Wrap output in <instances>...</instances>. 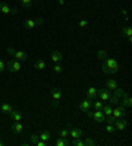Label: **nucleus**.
I'll return each instance as SVG.
<instances>
[{"label": "nucleus", "mask_w": 132, "mask_h": 146, "mask_svg": "<svg viewBox=\"0 0 132 146\" xmlns=\"http://www.w3.org/2000/svg\"><path fill=\"white\" fill-rule=\"evenodd\" d=\"M5 70V63H4L1 59H0V72H3Z\"/></svg>", "instance_id": "obj_38"}, {"label": "nucleus", "mask_w": 132, "mask_h": 146, "mask_svg": "<svg viewBox=\"0 0 132 146\" xmlns=\"http://www.w3.org/2000/svg\"><path fill=\"white\" fill-rule=\"evenodd\" d=\"M78 27H79V28H87L88 27V23L86 20H81L79 23H78Z\"/></svg>", "instance_id": "obj_35"}, {"label": "nucleus", "mask_w": 132, "mask_h": 146, "mask_svg": "<svg viewBox=\"0 0 132 146\" xmlns=\"http://www.w3.org/2000/svg\"><path fill=\"white\" fill-rule=\"evenodd\" d=\"M40 139H42V141H46V142H49L50 141V132H48V130H44L42 133H40Z\"/></svg>", "instance_id": "obj_25"}, {"label": "nucleus", "mask_w": 132, "mask_h": 146, "mask_svg": "<svg viewBox=\"0 0 132 146\" xmlns=\"http://www.w3.org/2000/svg\"><path fill=\"white\" fill-rule=\"evenodd\" d=\"M53 107H54V108L60 107V100H53Z\"/></svg>", "instance_id": "obj_39"}, {"label": "nucleus", "mask_w": 132, "mask_h": 146, "mask_svg": "<svg viewBox=\"0 0 132 146\" xmlns=\"http://www.w3.org/2000/svg\"><path fill=\"white\" fill-rule=\"evenodd\" d=\"M71 145L73 146H85V143H83V139L81 138H75L73 142H71Z\"/></svg>", "instance_id": "obj_32"}, {"label": "nucleus", "mask_w": 132, "mask_h": 146, "mask_svg": "<svg viewBox=\"0 0 132 146\" xmlns=\"http://www.w3.org/2000/svg\"><path fill=\"white\" fill-rule=\"evenodd\" d=\"M122 36L123 37H128V38H131V36H132V29H131V27H124L122 29Z\"/></svg>", "instance_id": "obj_26"}, {"label": "nucleus", "mask_w": 132, "mask_h": 146, "mask_svg": "<svg viewBox=\"0 0 132 146\" xmlns=\"http://www.w3.org/2000/svg\"><path fill=\"white\" fill-rule=\"evenodd\" d=\"M17 12V8H12V13H16Z\"/></svg>", "instance_id": "obj_43"}, {"label": "nucleus", "mask_w": 132, "mask_h": 146, "mask_svg": "<svg viewBox=\"0 0 132 146\" xmlns=\"http://www.w3.org/2000/svg\"><path fill=\"white\" fill-rule=\"evenodd\" d=\"M96 55H98V58L101 59L102 62H105L106 59L109 58V53H107L106 50H98L96 51Z\"/></svg>", "instance_id": "obj_24"}, {"label": "nucleus", "mask_w": 132, "mask_h": 146, "mask_svg": "<svg viewBox=\"0 0 132 146\" xmlns=\"http://www.w3.org/2000/svg\"><path fill=\"white\" fill-rule=\"evenodd\" d=\"M110 95H111V92H110V90L107 88H101L98 90V96L101 98L102 102H107L110 98Z\"/></svg>", "instance_id": "obj_11"}, {"label": "nucleus", "mask_w": 132, "mask_h": 146, "mask_svg": "<svg viewBox=\"0 0 132 146\" xmlns=\"http://www.w3.org/2000/svg\"><path fill=\"white\" fill-rule=\"evenodd\" d=\"M33 67L36 70H45L46 68V63H45L44 59H37V61L33 63Z\"/></svg>", "instance_id": "obj_18"}, {"label": "nucleus", "mask_w": 132, "mask_h": 146, "mask_svg": "<svg viewBox=\"0 0 132 146\" xmlns=\"http://www.w3.org/2000/svg\"><path fill=\"white\" fill-rule=\"evenodd\" d=\"M114 125H115V128L118 130H124L125 126H127V121L124 120V117H123V119H116L115 121H114Z\"/></svg>", "instance_id": "obj_12"}, {"label": "nucleus", "mask_w": 132, "mask_h": 146, "mask_svg": "<svg viewBox=\"0 0 132 146\" xmlns=\"http://www.w3.org/2000/svg\"><path fill=\"white\" fill-rule=\"evenodd\" d=\"M107 102H109V104H111V106H116V104L120 102V98H119V96H116L115 94H111Z\"/></svg>", "instance_id": "obj_23"}, {"label": "nucleus", "mask_w": 132, "mask_h": 146, "mask_svg": "<svg viewBox=\"0 0 132 146\" xmlns=\"http://www.w3.org/2000/svg\"><path fill=\"white\" fill-rule=\"evenodd\" d=\"M34 145H36V146H48V142H46V141H42V139L38 138V141L34 143Z\"/></svg>", "instance_id": "obj_36"}, {"label": "nucleus", "mask_w": 132, "mask_h": 146, "mask_svg": "<svg viewBox=\"0 0 132 146\" xmlns=\"http://www.w3.org/2000/svg\"><path fill=\"white\" fill-rule=\"evenodd\" d=\"M38 138H40V137H38L37 134H31V142L32 143H36L38 141Z\"/></svg>", "instance_id": "obj_37"}, {"label": "nucleus", "mask_w": 132, "mask_h": 146, "mask_svg": "<svg viewBox=\"0 0 132 146\" xmlns=\"http://www.w3.org/2000/svg\"><path fill=\"white\" fill-rule=\"evenodd\" d=\"M60 137H69V129H61L60 130Z\"/></svg>", "instance_id": "obj_34"}, {"label": "nucleus", "mask_w": 132, "mask_h": 146, "mask_svg": "<svg viewBox=\"0 0 132 146\" xmlns=\"http://www.w3.org/2000/svg\"><path fill=\"white\" fill-rule=\"evenodd\" d=\"M11 130H12V133H13L15 136H20L24 132V125L20 121H15L13 124L11 125Z\"/></svg>", "instance_id": "obj_6"}, {"label": "nucleus", "mask_w": 132, "mask_h": 146, "mask_svg": "<svg viewBox=\"0 0 132 146\" xmlns=\"http://www.w3.org/2000/svg\"><path fill=\"white\" fill-rule=\"evenodd\" d=\"M71 145V141L69 139V137H60L56 141V146H69Z\"/></svg>", "instance_id": "obj_14"}, {"label": "nucleus", "mask_w": 132, "mask_h": 146, "mask_svg": "<svg viewBox=\"0 0 132 146\" xmlns=\"http://www.w3.org/2000/svg\"><path fill=\"white\" fill-rule=\"evenodd\" d=\"M5 67H8V71L11 72H19L21 71V66L20 61H17V59H12V61H8V63H5Z\"/></svg>", "instance_id": "obj_3"}, {"label": "nucleus", "mask_w": 132, "mask_h": 146, "mask_svg": "<svg viewBox=\"0 0 132 146\" xmlns=\"http://www.w3.org/2000/svg\"><path fill=\"white\" fill-rule=\"evenodd\" d=\"M8 116L11 117V120H12V121H21V120H23V115H21L19 111H12V112H11Z\"/></svg>", "instance_id": "obj_17"}, {"label": "nucleus", "mask_w": 132, "mask_h": 146, "mask_svg": "<svg viewBox=\"0 0 132 146\" xmlns=\"http://www.w3.org/2000/svg\"><path fill=\"white\" fill-rule=\"evenodd\" d=\"M87 117H91V119H94L96 122H103L106 121V116L105 113H103V111H95V112H90V111H87Z\"/></svg>", "instance_id": "obj_4"}, {"label": "nucleus", "mask_w": 132, "mask_h": 146, "mask_svg": "<svg viewBox=\"0 0 132 146\" xmlns=\"http://www.w3.org/2000/svg\"><path fill=\"white\" fill-rule=\"evenodd\" d=\"M0 111H1L3 113H5V115H9V113L13 111V108H12V106H11V104L4 103V104H1V106H0Z\"/></svg>", "instance_id": "obj_19"}, {"label": "nucleus", "mask_w": 132, "mask_h": 146, "mask_svg": "<svg viewBox=\"0 0 132 146\" xmlns=\"http://www.w3.org/2000/svg\"><path fill=\"white\" fill-rule=\"evenodd\" d=\"M91 108H92V100L88 98H86L85 100H82V103L79 104V111L81 112H87Z\"/></svg>", "instance_id": "obj_7"}, {"label": "nucleus", "mask_w": 132, "mask_h": 146, "mask_svg": "<svg viewBox=\"0 0 132 146\" xmlns=\"http://www.w3.org/2000/svg\"><path fill=\"white\" fill-rule=\"evenodd\" d=\"M53 71H54L56 74H61V72L64 71V67H62L60 63H54V66H53Z\"/></svg>", "instance_id": "obj_28"}, {"label": "nucleus", "mask_w": 132, "mask_h": 146, "mask_svg": "<svg viewBox=\"0 0 132 146\" xmlns=\"http://www.w3.org/2000/svg\"><path fill=\"white\" fill-rule=\"evenodd\" d=\"M122 15H123V16H127V11H125L124 8L122 9Z\"/></svg>", "instance_id": "obj_41"}, {"label": "nucleus", "mask_w": 132, "mask_h": 146, "mask_svg": "<svg viewBox=\"0 0 132 146\" xmlns=\"http://www.w3.org/2000/svg\"><path fill=\"white\" fill-rule=\"evenodd\" d=\"M33 4V0H21V5H23L25 9H29Z\"/></svg>", "instance_id": "obj_27"}, {"label": "nucleus", "mask_w": 132, "mask_h": 146, "mask_svg": "<svg viewBox=\"0 0 132 146\" xmlns=\"http://www.w3.org/2000/svg\"><path fill=\"white\" fill-rule=\"evenodd\" d=\"M92 107H94L95 111H101V109L103 108V102H95V103H92Z\"/></svg>", "instance_id": "obj_31"}, {"label": "nucleus", "mask_w": 132, "mask_h": 146, "mask_svg": "<svg viewBox=\"0 0 132 146\" xmlns=\"http://www.w3.org/2000/svg\"><path fill=\"white\" fill-rule=\"evenodd\" d=\"M86 96L88 99H91V100H95V99L98 98V90L95 88V87H90V88L86 91Z\"/></svg>", "instance_id": "obj_13"}, {"label": "nucleus", "mask_w": 132, "mask_h": 146, "mask_svg": "<svg viewBox=\"0 0 132 146\" xmlns=\"http://www.w3.org/2000/svg\"><path fill=\"white\" fill-rule=\"evenodd\" d=\"M122 102H120V106L122 107H125V108H131L132 107V100H131V96L128 95V94H123L122 98Z\"/></svg>", "instance_id": "obj_9"}, {"label": "nucleus", "mask_w": 132, "mask_h": 146, "mask_svg": "<svg viewBox=\"0 0 132 146\" xmlns=\"http://www.w3.org/2000/svg\"><path fill=\"white\" fill-rule=\"evenodd\" d=\"M115 130H116V128H115V125H114V124H107V126H106V132L110 133V134H112Z\"/></svg>", "instance_id": "obj_29"}, {"label": "nucleus", "mask_w": 132, "mask_h": 146, "mask_svg": "<svg viewBox=\"0 0 132 146\" xmlns=\"http://www.w3.org/2000/svg\"><path fill=\"white\" fill-rule=\"evenodd\" d=\"M7 53L11 55V57H13L15 59H17V61H20V62L28 61V53H25V51H23V50H15L13 48L8 46Z\"/></svg>", "instance_id": "obj_2"}, {"label": "nucleus", "mask_w": 132, "mask_h": 146, "mask_svg": "<svg viewBox=\"0 0 132 146\" xmlns=\"http://www.w3.org/2000/svg\"><path fill=\"white\" fill-rule=\"evenodd\" d=\"M36 25H37L36 24V21L32 20V19H28V20L24 21V28H25V29H34Z\"/></svg>", "instance_id": "obj_21"}, {"label": "nucleus", "mask_w": 132, "mask_h": 146, "mask_svg": "<svg viewBox=\"0 0 132 146\" xmlns=\"http://www.w3.org/2000/svg\"><path fill=\"white\" fill-rule=\"evenodd\" d=\"M69 137H71L73 139L75 138H81L82 137V129H79V128H77V126H73L71 124H69Z\"/></svg>", "instance_id": "obj_5"}, {"label": "nucleus", "mask_w": 132, "mask_h": 146, "mask_svg": "<svg viewBox=\"0 0 132 146\" xmlns=\"http://www.w3.org/2000/svg\"><path fill=\"white\" fill-rule=\"evenodd\" d=\"M58 4H60V5H64V4H65V0H58Z\"/></svg>", "instance_id": "obj_42"}, {"label": "nucleus", "mask_w": 132, "mask_h": 146, "mask_svg": "<svg viewBox=\"0 0 132 146\" xmlns=\"http://www.w3.org/2000/svg\"><path fill=\"white\" fill-rule=\"evenodd\" d=\"M0 12L4 15H9L12 13V8H9V5L5 1H0Z\"/></svg>", "instance_id": "obj_15"}, {"label": "nucleus", "mask_w": 132, "mask_h": 146, "mask_svg": "<svg viewBox=\"0 0 132 146\" xmlns=\"http://www.w3.org/2000/svg\"><path fill=\"white\" fill-rule=\"evenodd\" d=\"M102 71L105 74H116L119 71V63L114 58H107L101 66Z\"/></svg>", "instance_id": "obj_1"}, {"label": "nucleus", "mask_w": 132, "mask_h": 146, "mask_svg": "<svg viewBox=\"0 0 132 146\" xmlns=\"http://www.w3.org/2000/svg\"><path fill=\"white\" fill-rule=\"evenodd\" d=\"M50 95H52V99H53V100H60V102H61L62 94H61V91H60L58 88H53V90H52Z\"/></svg>", "instance_id": "obj_20"}, {"label": "nucleus", "mask_w": 132, "mask_h": 146, "mask_svg": "<svg viewBox=\"0 0 132 146\" xmlns=\"http://www.w3.org/2000/svg\"><path fill=\"white\" fill-rule=\"evenodd\" d=\"M34 21H36V24H37V25H42V24H44L42 19H37V20H34Z\"/></svg>", "instance_id": "obj_40"}, {"label": "nucleus", "mask_w": 132, "mask_h": 146, "mask_svg": "<svg viewBox=\"0 0 132 146\" xmlns=\"http://www.w3.org/2000/svg\"><path fill=\"white\" fill-rule=\"evenodd\" d=\"M112 94H115L116 96H119V98H122L123 94H124V91H123L122 88H119V87H118L116 90H114V91H112Z\"/></svg>", "instance_id": "obj_33"}, {"label": "nucleus", "mask_w": 132, "mask_h": 146, "mask_svg": "<svg viewBox=\"0 0 132 146\" xmlns=\"http://www.w3.org/2000/svg\"><path fill=\"white\" fill-rule=\"evenodd\" d=\"M4 145V142H3V141H0V146H3Z\"/></svg>", "instance_id": "obj_44"}, {"label": "nucleus", "mask_w": 132, "mask_h": 146, "mask_svg": "<svg viewBox=\"0 0 132 146\" xmlns=\"http://www.w3.org/2000/svg\"><path fill=\"white\" fill-rule=\"evenodd\" d=\"M83 143H85V146H94L95 145V141L91 138H88V137H86L85 139H83Z\"/></svg>", "instance_id": "obj_30"}, {"label": "nucleus", "mask_w": 132, "mask_h": 146, "mask_svg": "<svg viewBox=\"0 0 132 146\" xmlns=\"http://www.w3.org/2000/svg\"><path fill=\"white\" fill-rule=\"evenodd\" d=\"M106 88L110 90V91H114V90L118 88V83H116L115 79H109L106 82Z\"/></svg>", "instance_id": "obj_16"}, {"label": "nucleus", "mask_w": 132, "mask_h": 146, "mask_svg": "<svg viewBox=\"0 0 132 146\" xmlns=\"http://www.w3.org/2000/svg\"><path fill=\"white\" fill-rule=\"evenodd\" d=\"M50 59H52V62H53V63H61L62 59H64V55H62L61 51L54 50L50 54Z\"/></svg>", "instance_id": "obj_10"}, {"label": "nucleus", "mask_w": 132, "mask_h": 146, "mask_svg": "<svg viewBox=\"0 0 132 146\" xmlns=\"http://www.w3.org/2000/svg\"><path fill=\"white\" fill-rule=\"evenodd\" d=\"M102 111H103V113H105L106 117H110V116H112V106L111 104H103V108H102Z\"/></svg>", "instance_id": "obj_22"}, {"label": "nucleus", "mask_w": 132, "mask_h": 146, "mask_svg": "<svg viewBox=\"0 0 132 146\" xmlns=\"http://www.w3.org/2000/svg\"><path fill=\"white\" fill-rule=\"evenodd\" d=\"M125 116V112H124V107L122 106H118L116 108H112V117L114 119H123Z\"/></svg>", "instance_id": "obj_8"}]
</instances>
